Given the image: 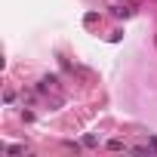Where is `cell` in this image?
Wrapping results in <instances>:
<instances>
[{
  "label": "cell",
  "instance_id": "cell-4",
  "mask_svg": "<svg viewBox=\"0 0 157 157\" xmlns=\"http://www.w3.org/2000/svg\"><path fill=\"white\" fill-rule=\"evenodd\" d=\"M3 99H6V105H13V102H16V93H13V90H6V93H3Z\"/></svg>",
  "mask_w": 157,
  "mask_h": 157
},
{
  "label": "cell",
  "instance_id": "cell-1",
  "mask_svg": "<svg viewBox=\"0 0 157 157\" xmlns=\"http://www.w3.org/2000/svg\"><path fill=\"white\" fill-rule=\"evenodd\" d=\"M111 13H114L117 19H126V16H129L132 10H126V6H111Z\"/></svg>",
  "mask_w": 157,
  "mask_h": 157
},
{
  "label": "cell",
  "instance_id": "cell-3",
  "mask_svg": "<svg viewBox=\"0 0 157 157\" xmlns=\"http://www.w3.org/2000/svg\"><path fill=\"white\" fill-rule=\"evenodd\" d=\"M83 145H86V148H96V145H99V139H96V136H86V139H83Z\"/></svg>",
  "mask_w": 157,
  "mask_h": 157
},
{
  "label": "cell",
  "instance_id": "cell-2",
  "mask_svg": "<svg viewBox=\"0 0 157 157\" xmlns=\"http://www.w3.org/2000/svg\"><path fill=\"white\" fill-rule=\"evenodd\" d=\"M108 148H111V151H120V148H126V145H123L120 139H111V142H108Z\"/></svg>",
  "mask_w": 157,
  "mask_h": 157
}]
</instances>
